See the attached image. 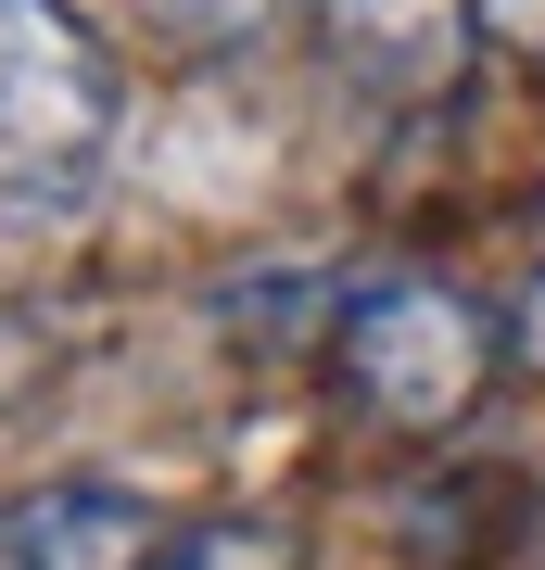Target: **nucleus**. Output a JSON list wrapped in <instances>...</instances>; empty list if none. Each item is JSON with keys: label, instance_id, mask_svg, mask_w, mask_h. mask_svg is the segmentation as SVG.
<instances>
[{"label": "nucleus", "instance_id": "obj_1", "mask_svg": "<svg viewBox=\"0 0 545 570\" xmlns=\"http://www.w3.org/2000/svg\"><path fill=\"white\" fill-rule=\"evenodd\" d=\"M127 115V77L77 0H0V204L77 190Z\"/></svg>", "mask_w": 545, "mask_h": 570}, {"label": "nucleus", "instance_id": "obj_2", "mask_svg": "<svg viewBox=\"0 0 545 570\" xmlns=\"http://www.w3.org/2000/svg\"><path fill=\"white\" fill-rule=\"evenodd\" d=\"M495 381V317L445 279H368L343 305V393L381 431H457Z\"/></svg>", "mask_w": 545, "mask_h": 570}, {"label": "nucleus", "instance_id": "obj_3", "mask_svg": "<svg viewBox=\"0 0 545 570\" xmlns=\"http://www.w3.org/2000/svg\"><path fill=\"white\" fill-rule=\"evenodd\" d=\"M304 13H318V51L381 102H431L457 77V51L483 39L469 0H304Z\"/></svg>", "mask_w": 545, "mask_h": 570}, {"label": "nucleus", "instance_id": "obj_4", "mask_svg": "<svg viewBox=\"0 0 545 570\" xmlns=\"http://www.w3.org/2000/svg\"><path fill=\"white\" fill-rule=\"evenodd\" d=\"M165 520L127 482H39L13 508V570H153Z\"/></svg>", "mask_w": 545, "mask_h": 570}, {"label": "nucleus", "instance_id": "obj_5", "mask_svg": "<svg viewBox=\"0 0 545 570\" xmlns=\"http://www.w3.org/2000/svg\"><path fill=\"white\" fill-rule=\"evenodd\" d=\"M153 570H292V532L280 520H203V532H165Z\"/></svg>", "mask_w": 545, "mask_h": 570}, {"label": "nucleus", "instance_id": "obj_6", "mask_svg": "<svg viewBox=\"0 0 545 570\" xmlns=\"http://www.w3.org/2000/svg\"><path fill=\"white\" fill-rule=\"evenodd\" d=\"M153 26H178V39H242V26H266V0H153Z\"/></svg>", "mask_w": 545, "mask_h": 570}, {"label": "nucleus", "instance_id": "obj_7", "mask_svg": "<svg viewBox=\"0 0 545 570\" xmlns=\"http://www.w3.org/2000/svg\"><path fill=\"white\" fill-rule=\"evenodd\" d=\"M469 26H483L495 51H545V0H469Z\"/></svg>", "mask_w": 545, "mask_h": 570}, {"label": "nucleus", "instance_id": "obj_8", "mask_svg": "<svg viewBox=\"0 0 545 570\" xmlns=\"http://www.w3.org/2000/svg\"><path fill=\"white\" fill-rule=\"evenodd\" d=\"M507 343H520V367H545V279L520 292V317H507Z\"/></svg>", "mask_w": 545, "mask_h": 570}, {"label": "nucleus", "instance_id": "obj_9", "mask_svg": "<svg viewBox=\"0 0 545 570\" xmlns=\"http://www.w3.org/2000/svg\"><path fill=\"white\" fill-rule=\"evenodd\" d=\"M0 570H13V520H0Z\"/></svg>", "mask_w": 545, "mask_h": 570}]
</instances>
